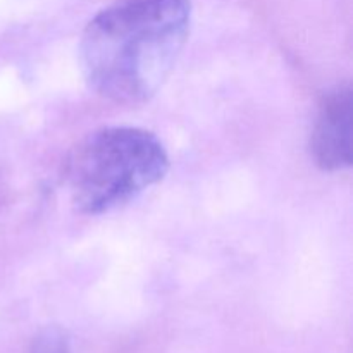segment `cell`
<instances>
[{
    "instance_id": "6da1fadb",
    "label": "cell",
    "mask_w": 353,
    "mask_h": 353,
    "mask_svg": "<svg viewBox=\"0 0 353 353\" xmlns=\"http://www.w3.org/2000/svg\"><path fill=\"white\" fill-rule=\"evenodd\" d=\"M190 24V0H114L81 34L79 62L86 83L109 102H147L174 69Z\"/></svg>"
},
{
    "instance_id": "7a4b0ae2",
    "label": "cell",
    "mask_w": 353,
    "mask_h": 353,
    "mask_svg": "<svg viewBox=\"0 0 353 353\" xmlns=\"http://www.w3.org/2000/svg\"><path fill=\"white\" fill-rule=\"evenodd\" d=\"M168 171L169 155L152 131L102 128L72 152L65 185L76 210L100 216L130 203L161 183Z\"/></svg>"
},
{
    "instance_id": "3957f363",
    "label": "cell",
    "mask_w": 353,
    "mask_h": 353,
    "mask_svg": "<svg viewBox=\"0 0 353 353\" xmlns=\"http://www.w3.org/2000/svg\"><path fill=\"white\" fill-rule=\"evenodd\" d=\"M350 85L336 86L324 95L310 137L312 159L324 171H343L352 165V116Z\"/></svg>"
},
{
    "instance_id": "277c9868",
    "label": "cell",
    "mask_w": 353,
    "mask_h": 353,
    "mask_svg": "<svg viewBox=\"0 0 353 353\" xmlns=\"http://www.w3.org/2000/svg\"><path fill=\"white\" fill-rule=\"evenodd\" d=\"M30 353H71L69 352L68 340H65L64 333L55 327H48L43 333L37 336L33 341Z\"/></svg>"
}]
</instances>
